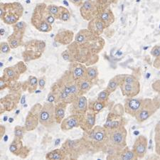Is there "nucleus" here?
<instances>
[{"label": "nucleus", "instance_id": "nucleus-1", "mask_svg": "<svg viewBox=\"0 0 160 160\" xmlns=\"http://www.w3.org/2000/svg\"><path fill=\"white\" fill-rule=\"evenodd\" d=\"M55 17L48 12L47 5L41 3L37 4L33 10L32 24L39 32L48 33L52 29L51 25L55 22Z\"/></svg>", "mask_w": 160, "mask_h": 160}, {"label": "nucleus", "instance_id": "nucleus-2", "mask_svg": "<svg viewBox=\"0 0 160 160\" xmlns=\"http://www.w3.org/2000/svg\"><path fill=\"white\" fill-rule=\"evenodd\" d=\"M24 8L19 2L1 3V19L5 24L13 25L16 24L22 16Z\"/></svg>", "mask_w": 160, "mask_h": 160}, {"label": "nucleus", "instance_id": "nucleus-3", "mask_svg": "<svg viewBox=\"0 0 160 160\" xmlns=\"http://www.w3.org/2000/svg\"><path fill=\"white\" fill-rule=\"evenodd\" d=\"M86 133V142L94 148H102L108 142V130L104 127L96 126Z\"/></svg>", "mask_w": 160, "mask_h": 160}, {"label": "nucleus", "instance_id": "nucleus-4", "mask_svg": "<svg viewBox=\"0 0 160 160\" xmlns=\"http://www.w3.org/2000/svg\"><path fill=\"white\" fill-rule=\"evenodd\" d=\"M46 44L42 41L33 40L25 45V51L23 53V58L25 62L30 61L40 58L45 49Z\"/></svg>", "mask_w": 160, "mask_h": 160}, {"label": "nucleus", "instance_id": "nucleus-5", "mask_svg": "<svg viewBox=\"0 0 160 160\" xmlns=\"http://www.w3.org/2000/svg\"><path fill=\"white\" fill-rule=\"evenodd\" d=\"M108 134V142L110 145L116 148L123 149L126 148V139H127V130L124 125L120 128L107 130Z\"/></svg>", "mask_w": 160, "mask_h": 160}, {"label": "nucleus", "instance_id": "nucleus-6", "mask_svg": "<svg viewBox=\"0 0 160 160\" xmlns=\"http://www.w3.org/2000/svg\"><path fill=\"white\" fill-rule=\"evenodd\" d=\"M39 122L45 127H50L55 122V107L53 102H46L38 113Z\"/></svg>", "mask_w": 160, "mask_h": 160}, {"label": "nucleus", "instance_id": "nucleus-7", "mask_svg": "<svg viewBox=\"0 0 160 160\" xmlns=\"http://www.w3.org/2000/svg\"><path fill=\"white\" fill-rule=\"evenodd\" d=\"M80 12L81 17L85 20L90 22L94 18L98 17L101 10L95 0H86L81 6Z\"/></svg>", "mask_w": 160, "mask_h": 160}, {"label": "nucleus", "instance_id": "nucleus-8", "mask_svg": "<svg viewBox=\"0 0 160 160\" xmlns=\"http://www.w3.org/2000/svg\"><path fill=\"white\" fill-rule=\"evenodd\" d=\"M159 105L154 100L144 99L142 106L140 112L135 116V118L139 122H143L151 117L158 109Z\"/></svg>", "mask_w": 160, "mask_h": 160}, {"label": "nucleus", "instance_id": "nucleus-9", "mask_svg": "<svg viewBox=\"0 0 160 160\" xmlns=\"http://www.w3.org/2000/svg\"><path fill=\"white\" fill-rule=\"evenodd\" d=\"M26 69H27V67L24 62H19L16 65L5 68L4 75L2 76L10 81H17L19 79L20 75L25 72Z\"/></svg>", "mask_w": 160, "mask_h": 160}, {"label": "nucleus", "instance_id": "nucleus-10", "mask_svg": "<svg viewBox=\"0 0 160 160\" xmlns=\"http://www.w3.org/2000/svg\"><path fill=\"white\" fill-rule=\"evenodd\" d=\"M143 99L135 98H128L125 100V107H124L125 112L128 115L135 117L141 110V108L143 104Z\"/></svg>", "mask_w": 160, "mask_h": 160}, {"label": "nucleus", "instance_id": "nucleus-11", "mask_svg": "<svg viewBox=\"0 0 160 160\" xmlns=\"http://www.w3.org/2000/svg\"><path fill=\"white\" fill-rule=\"evenodd\" d=\"M88 110V100L83 95H78L72 102L71 110L73 114L83 115Z\"/></svg>", "mask_w": 160, "mask_h": 160}, {"label": "nucleus", "instance_id": "nucleus-12", "mask_svg": "<svg viewBox=\"0 0 160 160\" xmlns=\"http://www.w3.org/2000/svg\"><path fill=\"white\" fill-rule=\"evenodd\" d=\"M148 149V139L143 135L139 136L133 145L132 150L135 152L138 159H142L145 156Z\"/></svg>", "mask_w": 160, "mask_h": 160}, {"label": "nucleus", "instance_id": "nucleus-13", "mask_svg": "<svg viewBox=\"0 0 160 160\" xmlns=\"http://www.w3.org/2000/svg\"><path fill=\"white\" fill-rule=\"evenodd\" d=\"M82 115L73 114L66 119L63 120L61 122V130L63 131H68L74 128L81 126L82 122Z\"/></svg>", "mask_w": 160, "mask_h": 160}, {"label": "nucleus", "instance_id": "nucleus-14", "mask_svg": "<svg viewBox=\"0 0 160 160\" xmlns=\"http://www.w3.org/2000/svg\"><path fill=\"white\" fill-rule=\"evenodd\" d=\"M122 113H117L110 112L108 115V119L106 122L103 127L107 130H112V129H115L120 128L123 125V119L122 118Z\"/></svg>", "mask_w": 160, "mask_h": 160}, {"label": "nucleus", "instance_id": "nucleus-15", "mask_svg": "<svg viewBox=\"0 0 160 160\" xmlns=\"http://www.w3.org/2000/svg\"><path fill=\"white\" fill-rule=\"evenodd\" d=\"M120 89L124 96L127 98H133L137 96L140 91V82H137L135 83H125L120 85Z\"/></svg>", "mask_w": 160, "mask_h": 160}, {"label": "nucleus", "instance_id": "nucleus-16", "mask_svg": "<svg viewBox=\"0 0 160 160\" xmlns=\"http://www.w3.org/2000/svg\"><path fill=\"white\" fill-rule=\"evenodd\" d=\"M95 115H96V113L90 109L88 110L86 112L82 115L81 127L84 131H90L94 128L95 123Z\"/></svg>", "mask_w": 160, "mask_h": 160}, {"label": "nucleus", "instance_id": "nucleus-17", "mask_svg": "<svg viewBox=\"0 0 160 160\" xmlns=\"http://www.w3.org/2000/svg\"><path fill=\"white\" fill-rule=\"evenodd\" d=\"M105 29H107L106 26L99 17L90 20L88 23V29L98 37H100V35L102 34Z\"/></svg>", "mask_w": 160, "mask_h": 160}, {"label": "nucleus", "instance_id": "nucleus-18", "mask_svg": "<svg viewBox=\"0 0 160 160\" xmlns=\"http://www.w3.org/2000/svg\"><path fill=\"white\" fill-rule=\"evenodd\" d=\"M70 71L75 81H78L79 79L86 77V67L82 63H78V62L72 63Z\"/></svg>", "mask_w": 160, "mask_h": 160}, {"label": "nucleus", "instance_id": "nucleus-19", "mask_svg": "<svg viewBox=\"0 0 160 160\" xmlns=\"http://www.w3.org/2000/svg\"><path fill=\"white\" fill-rule=\"evenodd\" d=\"M74 38V33L69 30L61 31L56 34L55 41L61 44L70 45Z\"/></svg>", "mask_w": 160, "mask_h": 160}, {"label": "nucleus", "instance_id": "nucleus-20", "mask_svg": "<svg viewBox=\"0 0 160 160\" xmlns=\"http://www.w3.org/2000/svg\"><path fill=\"white\" fill-rule=\"evenodd\" d=\"M100 19H101L104 24L106 26V28L110 27L111 25H112L113 23L115 22V15L113 14L110 8H107L102 10L100 12L99 16H98Z\"/></svg>", "mask_w": 160, "mask_h": 160}, {"label": "nucleus", "instance_id": "nucleus-21", "mask_svg": "<svg viewBox=\"0 0 160 160\" xmlns=\"http://www.w3.org/2000/svg\"><path fill=\"white\" fill-rule=\"evenodd\" d=\"M38 116L31 112L27 115V120L25 122V129L27 131H32L37 128L38 122Z\"/></svg>", "mask_w": 160, "mask_h": 160}, {"label": "nucleus", "instance_id": "nucleus-22", "mask_svg": "<svg viewBox=\"0 0 160 160\" xmlns=\"http://www.w3.org/2000/svg\"><path fill=\"white\" fill-rule=\"evenodd\" d=\"M24 33L14 32L8 37V43L11 48H17L22 44Z\"/></svg>", "mask_w": 160, "mask_h": 160}, {"label": "nucleus", "instance_id": "nucleus-23", "mask_svg": "<svg viewBox=\"0 0 160 160\" xmlns=\"http://www.w3.org/2000/svg\"><path fill=\"white\" fill-rule=\"evenodd\" d=\"M124 75H118L110 80L108 82L106 89L109 91L110 93L113 92L118 88V87L120 86V85L123 82Z\"/></svg>", "mask_w": 160, "mask_h": 160}, {"label": "nucleus", "instance_id": "nucleus-24", "mask_svg": "<svg viewBox=\"0 0 160 160\" xmlns=\"http://www.w3.org/2000/svg\"><path fill=\"white\" fill-rule=\"evenodd\" d=\"M76 82L78 83L81 94L86 93V92L89 91L92 86V81L86 78V77L78 80V81H76Z\"/></svg>", "mask_w": 160, "mask_h": 160}, {"label": "nucleus", "instance_id": "nucleus-25", "mask_svg": "<svg viewBox=\"0 0 160 160\" xmlns=\"http://www.w3.org/2000/svg\"><path fill=\"white\" fill-rule=\"evenodd\" d=\"M66 103L59 102L55 107V118L58 123H61L65 116Z\"/></svg>", "mask_w": 160, "mask_h": 160}, {"label": "nucleus", "instance_id": "nucleus-26", "mask_svg": "<svg viewBox=\"0 0 160 160\" xmlns=\"http://www.w3.org/2000/svg\"><path fill=\"white\" fill-rule=\"evenodd\" d=\"M9 149L11 152L14 154L15 155H20L22 153L23 149H24V147L22 145L21 139L15 138L13 142L10 144Z\"/></svg>", "mask_w": 160, "mask_h": 160}, {"label": "nucleus", "instance_id": "nucleus-27", "mask_svg": "<svg viewBox=\"0 0 160 160\" xmlns=\"http://www.w3.org/2000/svg\"><path fill=\"white\" fill-rule=\"evenodd\" d=\"M66 152L63 149H56L51 152H49L47 155L46 156V158L48 159H66Z\"/></svg>", "mask_w": 160, "mask_h": 160}, {"label": "nucleus", "instance_id": "nucleus-28", "mask_svg": "<svg viewBox=\"0 0 160 160\" xmlns=\"http://www.w3.org/2000/svg\"><path fill=\"white\" fill-rule=\"evenodd\" d=\"M119 159L122 160H132V159H138L137 157L136 154L133 150H130L128 148H125L122 150H121L120 156L118 157Z\"/></svg>", "mask_w": 160, "mask_h": 160}, {"label": "nucleus", "instance_id": "nucleus-29", "mask_svg": "<svg viewBox=\"0 0 160 160\" xmlns=\"http://www.w3.org/2000/svg\"><path fill=\"white\" fill-rule=\"evenodd\" d=\"M98 76V69L96 66H90L86 68V78L92 81Z\"/></svg>", "mask_w": 160, "mask_h": 160}, {"label": "nucleus", "instance_id": "nucleus-30", "mask_svg": "<svg viewBox=\"0 0 160 160\" xmlns=\"http://www.w3.org/2000/svg\"><path fill=\"white\" fill-rule=\"evenodd\" d=\"M71 17V14L68 9L63 7H60V11L57 16V19H60L61 21H63V22H67L70 19Z\"/></svg>", "mask_w": 160, "mask_h": 160}, {"label": "nucleus", "instance_id": "nucleus-31", "mask_svg": "<svg viewBox=\"0 0 160 160\" xmlns=\"http://www.w3.org/2000/svg\"><path fill=\"white\" fill-rule=\"evenodd\" d=\"M27 87L29 92H33L37 89V85H38V81L34 76H29V80H28V82H27Z\"/></svg>", "mask_w": 160, "mask_h": 160}, {"label": "nucleus", "instance_id": "nucleus-32", "mask_svg": "<svg viewBox=\"0 0 160 160\" xmlns=\"http://www.w3.org/2000/svg\"><path fill=\"white\" fill-rule=\"evenodd\" d=\"M100 7V10L110 8V6L112 4H117L119 0H95Z\"/></svg>", "mask_w": 160, "mask_h": 160}, {"label": "nucleus", "instance_id": "nucleus-33", "mask_svg": "<svg viewBox=\"0 0 160 160\" xmlns=\"http://www.w3.org/2000/svg\"><path fill=\"white\" fill-rule=\"evenodd\" d=\"M105 102H101L99 101V100H96V101L93 102L92 105V107L90 108V110H92L93 112H95V113H98L100 112V111L102 110H103V108L105 107Z\"/></svg>", "mask_w": 160, "mask_h": 160}, {"label": "nucleus", "instance_id": "nucleus-34", "mask_svg": "<svg viewBox=\"0 0 160 160\" xmlns=\"http://www.w3.org/2000/svg\"><path fill=\"white\" fill-rule=\"evenodd\" d=\"M14 32H19L24 33L25 29L27 28V24L24 22H18L16 24L12 25Z\"/></svg>", "mask_w": 160, "mask_h": 160}, {"label": "nucleus", "instance_id": "nucleus-35", "mask_svg": "<svg viewBox=\"0 0 160 160\" xmlns=\"http://www.w3.org/2000/svg\"><path fill=\"white\" fill-rule=\"evenodd\" d=\"M110 92L108 91L107 89H105L104 90H102L100 92L98 95V100H99V101H101V102H106L108 101V98H109V96H110Z\"/></svg>", "mask_w": 160, "mask_h": 160}, {"label": "nucleus", "instance_id": "nucleus-36", "mask_svg": "<svg viewBox=\"0 0 160 160\" xmlns=\"http://www.w3.org/2000/svg\"><path fill=\"white\" fill-rule=\"evenodd\" d=\"M47 9L51 14H52L53 16L55 17V18H56L58 16L59 11H60V7L56 6L55 4H50L47 6Z\"/></svg>", "mask_w": 160, "mask_h": 160}, {"label": "nucleus", "instance_id": "nucleus-37", "mask_svg": "<svg viewBox=\"0 0 160 160\" xmlns=\"http://www.w3.org/2000/svg\"><path fill=\"white\" fill-rule=\"evenodd\" d=\"M25 130H26L25 128H24L22 127H20V126H17V127L15 128V130H14L15 138H19L22 140V139L23 138V137H24V135L25 133Z\"/></svg>", "mask_w": 160, "mask_h": 160}, {"label": "nucleus", "instance_id": "nucleus-38", "mask_svg": "<svg viewBox=\"0 0 160 160\" xmlns=\"http://www.w3.org/2000/svg\"><path fill=\"white\" fill-rule=\"evenodd\" d=\"M154 142H155L156 153L157 154H159V155H160V132H155Z\"/></svg>", "mask_w": 160, "mask_h": 160}, {"label": "nucleus", "instance_id": "nucleus-39", "mask_svg": "<svg viewBox=\"0 0 160 160\" xmlns=\"http://www.w3.org/2000/svg\"><path fill=\"white\" fill-rule=\"evenodd\" d=\"M138 82V79H137L134 76H132V75H125V74L124 75L123 82H125V83H135V82Z\"/></svg>", "mask_w": 160, "mask_h": 160}, {"label": "nucleus", "instance_id": "nucleus-40", "mask_svg": "<svg viewBox=\"0 0 160 160\" xmlns=\"http://www.w3.org/2000/svg\"><path fill=\"white\" fill-rule=\"evenodd\" d=\"M0 48H1L2 53H9L11 50V47L9 44V43L7 42H2L0 44Z\"/></svg>", "mask_w": 160, "mask_h": 160}, {"label": "nucleus", "instance_id": "nucleus-41", "mask_svg": "<svg viewBox=\"0 0 160 160\" xmlns=\"http://www.w3.org/2000/svg\"><path fill=\"white\" fill-rule=\"evenodd\" d=\"M151 55L155 58L160 57V46L159 45H157L152 48Z\"/></svg>", "mask_w": 160, "mask_h": 160}, {"label": "nucleus", "instance_id": "nucleus-42", "mask_svg": "<svg viewBox=\"0 0 160 160\" xmlns=\"http://www.w3.org/2000/svg\"><path fill=\"white\" fill-rule=\"evenodd\" d=\"M10 82L11 81H9V80H7V78H5L4 77L2 76L1 81H0V88H1V90H3L5 88L8 86L10 83Z\"/></svg>", "mask_w": 160, "mask_h": 160}, {"label": "nucleus", "instance_id": "nucleus-43", "mask_svg": "<svg viewBox=\"0 0 160 160\" xmlns=\"http://www.w3.org/2000/svg\"><path fill=\"white\" fill-rule=\"evenodd\" d=\"M46 85V78L45 77H41L39 79H38V87L41 90L44 88Z\"/></svg>", "mask_w": 160, "mask_h": 160}, {"label": "nucleus", "instance_id": "nucleus-44", "mask_svg": "<svg viewBox=\"0 0 160 160\" xmlns=\"http://www.w3.org/2000/svg\"><path fill=\"white\" fill-rule=\"evenodd\" d=\"M56 100V95L54 92H51V93L48 95V102H53Z\"/></svg>", "mask_w": 160, "mask_h": 160}, {"label": "nucleus", "instance_id": "nucleus-45", "mask_svg": "<svg viewBox=\"0 0 160 160\" xmlns=\"http://www.w3.org/2000/svg\"><path fill=\"white\" fill-rule=\"evenodd\" d=\"M152 87H153V89L157 92H160V81H156L154 82L153 85H152Z\"/></svg>", "mask_w": 160, "mask_h": 160}, {"label": "nucleus", "instance_id": "nucleus-46", "mask_svg": "<svg viewBox=\"0 0 160 160\" xmlns=\"http://www.w3.org/2000/svg\"><path fill=\"white\" fill-rule=\"evenodd\" d=\"M71 3H73V4L76 5V6L81 7L82 4L83 3V0H69Z\"/></svg>", "mask_w": 160, "mask_h": 160}, {"label": "nucleus", "instance_id": "nucleus-47", "mask_svg": "<svg viewBox=\"0 0 160 160\" xmlns=\"http://www.w3.org/2000/svg\"><path fill=\"white\" fill-rule=\"evenodd\" d=\"M154 130H155V132H160V121H159L158 123L157 124Z\"/></svg>", "mask_w": 160, "mask_h": 160}, {"label": "nucleus", "instance_id": "nucleus-48", "mask_svg": "<svg viewBox=\"0 0 160 160\" xmlns=\"http://www.w3.org/2000/svg\"><path fill=\"white\" fill-rule=\"evenodd\" d=\"M21 103H22V104H24V103H25V96H22V101H21Z\"/></svg>", "mask_w": 160, "mask_h": 160}, {"label": "nucleus", "instance_id": "nucleus-49", "mask_svg": "<svg viewBox=\"0 0 160 160\" xmlns=\"http://www.w3.org/2000/svg\"><path fill=\"white\" fill-rule=\"evenodd\" d=\"M7 119H8V118H7V117H6V116H5V117L4 118V121H7Z\"/></svg>", "mask_w": 160, "mask_h": 160}, {"label": "nucleus", "instance_id": "nucleus-50", "mask_svg": "<svg viewBox=\"0 0 160 160\" xmlns=\"http://www.w3.org/2000/svg\"><path fill=\"white\" fill-rule=\"evenodd\" d=\"M10 122H13V118H10Z\"/></svg>", "mask_w": 160, "mask_h": 160}]
</instances>
